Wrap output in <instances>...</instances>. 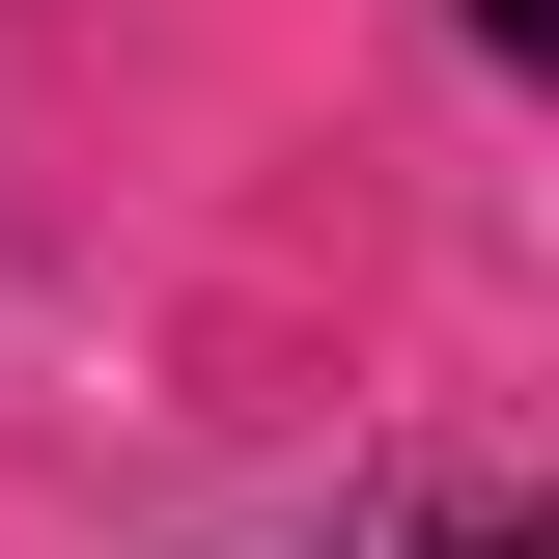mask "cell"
Here are the masks:
<instances>
[{
    "label": "cell",
    "instance_id": "6da1fadb",
    "mask_svg": "<svg viewBox=\"0 0 559 559\" xmlns=\"http://www.w3.org/2000/svg\"><path fill=\"white\" fill-rule=\"evenodd\" d=\"M336 559H532V503H503V476H364Z\"/></svg>",
    "mask_w": 559,
    "mask_h": 559
}]
</instances>
